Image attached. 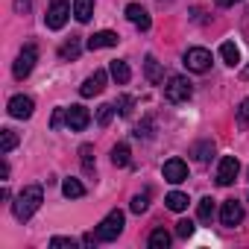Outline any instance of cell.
I'll use <instances>...</instances> for the list:
<instances>
[{
	"label": "cell",
	"instance_id": "1",
	"mask_svg": "<svg viewBox=\"0 0 249 249\" xmlns=\"http://www.w3.org/2000/svg\"><path fill=\"white\" fill-rule=\"evenodd\" d=\"M41 202H44V191H41V185H27V188L15 196L12 211H15V217H18L21 223H27V220L41 208Z\"/></svg>",
	"mask_w": 249,
	"mask_h": 249
},
{
	"label": "cell",
	"instance_id": "2",
	"mask_svg": "<svg viewBox=\"0 0 249 249\" xmlns=\"http://www.w3.org/2000/svg\"><path fill=\"white\" fill-rule=\"evenodd\" d=\"M123 226H126V217H123V211L114 208V211H108V214L100 220V226L94 229V234H97V240L108 243V240H117V237H120Z\"/></svg>",
	"mask_w": 249,
	"mask_h": 249
},
{
	"label": "cell",
	"instance_id": "3",
	"mask_svg": "<svg viewBox=\"0 0 249 249\" xmlns=\"http://www.w3.org/2000/svg\"><path fill=\"white\" fill-rule=\"evenodd\" d=\"M191 94H194V85L185 79V76H170L167 79V85H164V100L167 103H185V100H191Z\"/></svg>",
	"mask_w": 249,
	"mask_h": 249
},
{
	"label": "cell",
	"instance_id": "4",
	"mask_svg": "<svg viewBox=\"0 0 249 249\" xmlns=\"http://www.w3.org/2000/svg\"><path fill=\"white\" fill-rule=\"evenodd\" d=\"M36 62H38V47H36V44H27V47L18 53V59H15V68H12L15 79H27V76L33 73Z\"/></svg>",
	"mask_w": 249,
	"mask_h": 249
},
{
	"label": "cell",
	"instance_id": "5",
	"mask_svg": "<svg viewBox=\"0 0 249 249\" xmlns=\"http://www.w3.org/2000/svg\"><path fill=\"white\" fill-rule=\"evenodd\" d=\"M185 68L188 71H194V73H205L208 68H211V50H205V47H191L188 53H185Z\"/></svg>",
	"mask_w": 249,
	"mask_h": 249
},
{
	"label": "cell",
	"instance_id": "6",
	"mask_svg": "<svg viewBox=\"0 0 249 249\" xmlns=\"http://www.w3.org/2000/svg\"><path fill=\"white\" fill-rule=\"evenodd\" d=\"M68 18H71V3H68V0H53L50 9H47L44 24H47L50 30H62V27L68 24Z\"/></svg>",
	"mask_w": 249,
	"mask_h": 249
},
{
	"label": "cell",
	"instance_id": "7",
	"mask_svg": "<svg viewBox=\"0 0 249 249\" xmlns=\"http://www.w3.org/2000/svg\"><path fill=\"white\" fill-rule=\"evenodd\" d=\"M237 173H240V161H237L234 156H223L220 164H217V185L229 188V185L237 179Z\"/></svg>",
	"mask_w": 249,
	"mask_h": 249
},
{
	"label": "cell",
	"instance_id": "8",
	"mask_svg": "<svg viewBox=\"0 0 249 249\" xmlns=\"http://www.w3.org/2000/svg\"><path fill=\"white\" fill-rule=\"evenodd\" d=\"M161 176H164V182H170V185H182V182L188 179V164H185L182 159H170V161H164Z\"/></svg>",
	"mask_w": 249,
	"mask_h": 249
},
{
	"label": "cell",
	"instance_id": "9",
	"mask_svg": "<svg viewBox=\"0 0 249 249\" xmlns=\"http://www.w3.org/2000/svg\"><path fill=\"white\" fill-rule=\"evenodd\" d=\"M220 223L223 226H240L243 223V202H237V199H226L223 202V208H220Z\"/></svg>",
	"mask_w": 249,
	"mask_h": 249
},
{
	"label": "cell",
	"instance_id": "10",
	"mask_svg": "<svg viewBox=\"0 0 249 249\" xmlns=\"http://www.w3.org/2000/svg\"><path fill=\"white\" fill-rule=\"evenodd\" d=\"M65 123H68V129L82 132L88 123H91V114H88V108H85V106H71V108L65 111Z\"/></svg>",
	"mask_w": 249,
	"mask_h": 249
},
{
	"label": "cell",
	"instance_id": "11",
	"mask_svg": "<svg viewBox=\"0 0 249 249\" xmlns=\"http://www.w3.org/2000/svg\"><path fill=\"white\" fill-rule=\"evenodd\" d=\"M33 111H36L33 97H27V94H15V97L9 100V114H12V117L27 120V117H33Z\"/></svg>",
	"mask_w": 249,
	"mask_h": 249
},
{
	"label": "cell",
	"instance_id": "12",
	"mask_svg": "<svg viewBox=\"0 0 249 249\" xmlns=\"http://www.w3.org/2000/svg\"><path fill=\"white\" fill-rule=\"evenodd\" d=\"M126 18H129L141 33H147V30L153 27V18H150V12H147L141 3H129V6H126Z\"/></svg>",
	"mask_w": 249,
	"mask_h": 249
},
{
	"label": "cell",
	"instance_id": "13",
	"mask_svg": "<svg viewBox=\"0 0 249 249\" xmlns=\"http://www.w3.org/2000/svg\"><path fill=\"white\" fill-rule=\"evenodd\" d=\"M117 41H120V36H117V33H111V30H100V33L88 36L85 47H88V50H103V47H114Z\"/></svg>",
	"mask_w": 249,
	"mask_h": 249
},
{
	"label": "cell",
	"instance_id": "14",
	"mask_svg": "<svg viewBox=\"0 0 249 249\" xmlns=\"http://www.w3.org/2000/svg\"><path fill=\"white\" fill-rule=\"evenodd\" d=\"M106 79H108V73H106V71H94V73L82 82L79 94H82V97H94V94H100V91L106 88Z\"/></svg>",
	"mask_w": 249,
	"mask_h": 249
},
{
	"label": "cell",
	"instance_id": "15",
	"mask_svg": "<svg viewBox=\"0 0 249 249\" xmlns=\"http://www.w3.org/2000/svg\"><path fill=\"white\" fill-rule=\"evenodd\" d=\"M108 71H111V79H114L117 85H126V82L132 79V71H129V65L123 62V59H114Z\"/></svg>",
	"mask_w": 249,
	"mask_h": 249
},
{
	"label": "cell",
	"instance_id": "16",
	"mask_svg": "<svg viewBox=\"0 0 249 249\" xmlns=\"http://www.w3.org/2000/svg\"><path fill=\"white\" fill-rule=\"evenodd\" d=\"M94 15V0H73V18L79 24H88Z\"/></svg>",
	"mask_w": 249,
	"mask_h": 249
},
{
	"label": "cell",
	"instance_id": "17",
	"mask_svg": "<svg viewBox=\"0 0 249 249\" xmlns=\"http://www.w3.org/2000/svg\"><path fill=\"white\" fill-rule=\"evenodd\" d=\"M79 50H82V41H79V36H71V41H65V44L59 47V59H62V62H68V59H76V56H79Z\"/></svg>",
	"mask_w": 249,
	"mask_h": 249
},
{
	"label": "cell",
	"instance_id": "18",
	"mask_svg": "<svg viewBox=\"0 0 249 249\" xmlns=\"http://www.w3.org/2000/svg\"><path fill=\"white\" fill-rule=\"evenodd\" d=\"M144 71H147V79H150L153 85H161V82H164V71H161V65L156 62V56H147Z\"/></svg>",
	"mask_w": 249,
	"mask_h": 249
},
{
	"label": "cell",
	"instance_id": "19",
	"mask_svg": "<svg viewBox=\"0 0 249 249\" xmlns=\"http://www.w3.org/2000/svg\"><path fill=\"white\" fill-rule=\"evenodd\" d=\"M62 194H65L68 199H79V196H85V185H82L79 179L68 176V179L62 182Z\"/></svg>",
	"mask_w": 249,
	"mask_h": 249
},
{
	"label": "cell",
	"instance_id": "20",
	"mask_svg": "<svg viewBox=\"0 0 249 249\" xmlns=\"http://www.w3.org/2000/svg\"><path fill=\"white\" fill-rule=\"evenodd\" d=\"M220 56H223V62H226V65H231V68H234V65H240V50H237V44H234V41H223V44H220Z\"/></svg>",
	"mask_w": 249,
	"mask_h": 249
},
{
	"label": "cell",
	"instance_id": "21",
	"mask_svg": "<svg viewBox=\"0 0 249 249\" xmlns=\"http://www.w3.org/2000/svg\"><path fill=\"white\" fill-rule=\"evenodd\" d=\"M18 147V132L15 129H3L0 132V156H9Z\"/></svg>",
	"mask_w": 249,
	"mask_h": 249
},
{
	"label": "cell",
	"instance_id": "22",
	"mask_svg": "<svg viewBox=\"0 0 249 249\" xmlns=\"http://www.w3.org/2000/svg\"><path fill=\"white\" fill-rule=\"evenodd\" d=\"M164 202H167L170 211H185L191 199H188V194H182V191H170V194L164 196Z\"/></svg>",
	"mask_w": 249,
	"mask_h": 249
},
{
	"label": "cell",
	"instance_id": "23",
	"mask_svg": "<svg viewBox=\"0 0 249 249\" xmlns=\"http://www.w3.org/2000/svg\"><path fill=\"white\" fill-rule=\"evenodd\" d=\"M147 243H150V249H167L170 246V231L167 229H153Z\"/></svg>",
	"mask_w": 249,
	"mask_h": 249
},
{
	"label": "cell",
	"instance_id": "24",
	"mask_svg": "<svg viewBox=\"0 0 249 249\" xmlns=\"http://www.w3.org/2000/svg\"><path fill=\"white\" fill-rule=\"evenodd\" d=\"M111 164L114 167H126L129 164V144H117L111 150Z\"/></svg>",
	"mask_w": 249,
	"mask_h": 249
},
{
	"label": "cell",
	"instance_id": "25",
	"mask_svg": "<svg viewBox=\"0 0 249 249\" xmlns=\"http://www.w3.org/2000/svg\"><path fill=\"white\" fill-rule=\"evenodd\" d=\"M79 161H82V170L85 173H94V147L91 144H82L79 147Z\"/></svg>",
	"mask_w": 249,
	"mask_h": 249
},
{
	"label": "cell",
	"instance_id": "26",
	"mask_svg": "<svg viewBox=\"0 0 249 249\" xmlns=\"http://www.w3.org/2000/svg\"><path fill=\"white\" fill-rule=\"evenodd\" d=\"M196 217H199L202 223H208V220L214 217V199H211V196L199 199V205H196Z\"/></svg>",
	"mask_w": 249,
	"mask_h": 249
},
{
	"label": "cell",
	"instance_id": "27",
	"mask_svg": "<svg viewBox=\"0 0 249 249\" xmlns=\"http://www.w3.org/2000/svg\"><path fill=\"white\" fill-rule=\"evenodd\" d=\"M129 208H132L135 214H144V211L150 208V191H144V194H135V196H132V202H129Z\"/></svg>",
	"mask_w": 249,
	"mask_h": 249
},
{
	"label": "cell",
	"instance_id": "28",
	"mask_svg": "<svg viewBox=\"0 0 249 249\" xmlns=\"http://www.w3.org/2000/svg\"><path fill=\"white\" fill-rule=\"evenodd\" d=\"M114 106L111 103H103L100 108H97V123H100V126H108V123H111V117H114Z\"/></svg>",
	"mask_w": 249,
	"mask_h": 249
},
{
	"label": "cell",
	"instance_id": "29",
	"mask_svg": "<svg viewBox=\"0 0 249 249\" xmlns=\"http://www.w3.org/2000/svg\"><path fill=\"white\" fill-rule=\"evenodd\" d=\"M211 153H214V141H199V144L194 147L196 161H208V159H211Z\"/></svg>",
	"mask_w": 249,
	"mask_h": 249
},
{
	"label": "cell",
	"instance_id": "30",
	"mask_svg": "<svg viewBox=\"0 0 249 249\" xmlns=\"http://www.w3.org/2000/svg\"><path fill=\"white\" fill-rule=\"evenodd\" d=\"M117 111L123 114V117H129L132 114V108H135V97H129V94H123V97H117Z\"/></svg>",
	"mask_w": 249,
	"mask_h": 249
},
{
	"label": "cell",
	"instance_id": "31",
	"mask_svg": "<svg viewBox=\"0 0 249 249\" xmlns=\"http://www.w3.org/2000/svg\"><path fill=\"white\" fill-rule=\"evenodd\" d=\"M194 229H196L194 220H179V223H176V234H179V237H191Z\"/></svg>",
	"mask_w": 249,
	"mask_h": 249
},
{
	"label": "cell",
	"instance_id": "32",
	"mask_svg": "<svg viewBox=\"0 0 249 249\" xmlns=\"http://www.w3.org/2000/svg\"><path fill=\"white\" fill-rule=\"evenodd\" d=\"M50 246H53V249H73L76 240H73V237H59V234H56V237H50Z\"/></svg>",
	"mask_w": 249,
	"mask_h": 249
},
{
	"label": "cell",
	"instance_id": "33",
	"mask_svg": "<svg viewBox=\"0 0 249 249\" xmlns=\"http://www.w3.org/2000/svg\"><path fill=\"white\" fill-rule=\"evenodd\" d=\"M135 135H138V138H153V117H147V120L141 123V126L135 129Z\"/></svg>",
	"mask_w": 249,
	"mask_h": 249
},
{
	"label": "cell",
	"instance_id": "34",
	"mask_svg": "<svg viewBox=\"0 0 249 249\" xmlns=\"http://www.w3.org/2000/svg\"><path fill=\"white\" fill-rule=\"evenodd\" d=\"M237 123H240V126H246V123H249V97L240 103V108H237Z\"/></svg>",
	"mask_w": 249,
	"mask_h": 249
},
{
	"label": "cell",
	"instance_id": "35",
	"mask_svg": "<svg viewBox=\"0 0 249 249\" xmlns=\"http://www.w3.org/2000/svg\"><path fill=\"white\" fill-rule=\"evenodd\" d=\"M65 111H68V108H56V111H53V120H50V126H53V129H59V126H62Z\"/></svg>",
	"mask_w": 249,
	"mask_h": 249
},
{
	"label": "cell",
	"instance_id": "36",
	"mask_svg": "<svg viewBox=\"0 0 249 249\" xmlns=\"http://www.w3.org/2000/svg\"><path fill=\"white\" fill-rule=\"evenodd\" d=\"M30 6H33V0H15V12H18V15H27Z\"/></svg>",
	"mask_w": 249,
	"mask_h": 249
},
{
	"label": "cell",
	"instance_id": "37",
	"mask_svg": "<svg viewBox=\"0 0 249 249\" xmlns=\"http://www.w3.org/2000/svg\"><path fill=\"white\" fill-rule=\"evenodd\" d=\"M0 179H3V182L9 179V164H6V161H3V164H0Z\"/></svg>",
	"mask_w": 249,
	"mask_h": 249
},
{
	"label": "cell",
	"instance_id": "38",
	"mask_svg": "<svg viewBox=\"0 0 249 249\" xmlns=\"http://www.w3.org/2000/svg\"><path fill=\"white\" fill-rule=\"evenodd\" d=\"M217 6H234V3H240V0H214Z\"/></svg>",
	"mask_w": 249,
	"mask_h": 249
},
{
	"label": "cell",
	"instance_id": "39",
	"mask_svg": "<svg viewBox=\"0 0 249 249\" xmlns=\"http://www.w3.org/2000/svg\"><path fill=\"white\" fill-rule=\"evenodd\" d=\"M240 76H243V79H249V65L243 68V73H240Z\"/></svg>",
	"mask_w": 249,
	"mask_h": 249
}]
</instances>
